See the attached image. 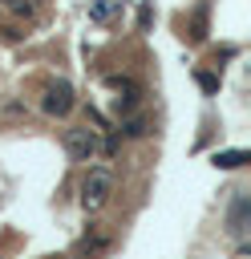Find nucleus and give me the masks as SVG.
Segmentation results:
<instances>
[{
    "mask_svg": "<svg viewBox=\"0 0 251 259\" xmlns=\"http://www.w3.org/2000/svg\"><path fill=\"white\" fill-rule=\"evenodd\" d=\"M113 194V174L105 166H89V174L81 178V206L85 210H101Z\"/></svg>",
    "mask_w": 251,
    "mask_h": 259,
    "instance_id": "1",
    "label": "nucleus"
},
{
    "mask_svg": "<svg viewBox=\"0 0 251 259\" xmlns=\"http://www.w3.org/2000/svg\"><path fill=\"white\" fill-rule=\"evenodd\" d=\"M97 150H101L97 130H89V125H73V130H65V154H69L73 162H93Z\"/></svg>",
    "mask_w": 251,
    "mask_h": 259,
    "instance_id": "2",
    "label": "nucleus"
},
{
    "mask_svg": "<svg viewBox=\"0 0 251 259\" xmlns=\"http://www.w3.org/2000/svg\"><path fill=\"white\" fill-rule=\"evenodd\" d=\"M73 105H77V97H73V85H69V81H49V85H45L40 109H45L49 117H65Z\"/></svg>",
    "mask_w": 251,
    "mask_h": 259,
    "instance_id": "3",
    "label": "nucleus"
},
{
    "mask_svg": "<svg viewBox=\"0 0 251 259\" xmlns=\"http://www.w3.org/2000/svg\"><path fill=\"white\" fill-rule=\"evenodd\" d=\"M247 227H251V198H247V190H239V194L231 198V206H227V235L243 239Z\"/></svg>",
    "mask_w": 251,
    "mask_h": 259,
    "instance_id": "4",
    "label": "nucleus"
},
{
    "mask_svg": "<svg viewBox=\"0 0 251 259\" xmlns=\"http://www.w3.org/2000/svg\"><path fill=\"white\" fill-rule=\"evenodd\" d=\"M211 162H215V170H239V166L251 162V154H247V150H219Z\"/></svg>",
    "mask_w": 251,
    "mask_h": 259,
    "instance_id": "5",
    "label": "nucleus"
},
{
    "mask_svg": "<svg viewBox=\"0 0 251 259\" xmlns=\"http://www.w3.org/2000/svg\"><path fill=\"white\" fill-rule=\"evenodd\" d=\"M134 105H138V85L130 81V85H121V89H117V97H113V109H117V113H130Z\"/></svg>",
    "mask_w": 251,
    "mask_h": 259,
    "instance_id": "6",
    "label": "nucleus"
},
{
    "mask_svg": "<svg viewBox=\"0 0 251 259\" xmlns=\"http://www.w3.org/2000/svg\"><path fill=\"white\" fill-rule=\"evenodd\" d=\"M121 134H126V138H146V134H150V121H146V117H126V121H121Z\"/></svg>",
    "mask_w": 251,
    "mask_h": 259,
    "instance_id": "7",
    "label": "nucleus"
},
{
    "mask_svg": "<svg viewBox=\"0 0 251 259\" xmlns=\"http://www.w3.org/2000/svg\"><path fill=\"white\" fill-rule=\"evenodd\" d=\"M113 12H117V0H93V4H89V16H93V20H109Z\"/></svg>",
    "mask_w": 251,
    "mask_h": 259,
    "instance_id": "8",
    "label": "nucleus"
},
{
    "mask_svg": "<svg viewBox=\"0 0 251 259\" xmlns=\"http://www.w3.org/2000/svg\"><path fill=\"white\" fill-rule=\"evenodd\" d=\"M24 113H28V105L20 97H4L0 101V117H24Z\"/></svg>",
    "mask_w": 251,
    "mask_h": 259,
    "instance_id": "9",
    "label": "nucleus"
},
{
    "mask_svg": "<svg viewBox=\"0 0 251 259\" xmlns=\"http://www.w3.org/2000/svg\"><path fill=\"white\" fill-rule=\"evenodd\" d=\"M198 85H202L206 93H215V89H219V77H211V73H198Z\"/></svg>",
    "mask_w": 251,
    "mask_h": 259,
    "instance_id": "10",
    "label": "nucleus"
},
{
    "mask_svg": "<svg viewBox=\"0 0 251 259\" xmlns=\"http://www.w3.org/2000/svg\"><path fill=\"white\" fill-rule=\"evenodd\" d=\"M0 4H12V0H0Z\"/></svg>",
    "mask_w": 251,
    "mask_h": 259,
    "instance_id": "11",
    "label": "nucleus"
}]
</instances>
